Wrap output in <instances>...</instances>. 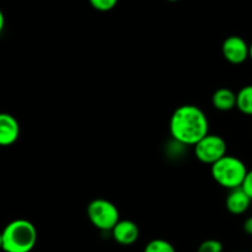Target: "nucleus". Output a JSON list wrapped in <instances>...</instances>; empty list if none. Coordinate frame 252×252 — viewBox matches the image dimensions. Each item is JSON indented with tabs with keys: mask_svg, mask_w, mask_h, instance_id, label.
Wrapping results in <instances>:
<instances>
[{
	"mask_svg": "<svg viewBox=\"0 0 252 252\" xmlns=\"http://www.w3.org/2000/svg\"><path fill=\"white\" fill-rule=\"evenodd\" d=\"M223 56L229 63L241 64L250 58V46L244 38L239 36H230L223 42L221 46Z\"/></svg>",
	"mask_w": 252,
	"mask_h": 252,
	"instance_id": "6",
	"label": "nucleus"
},
{
	"mask_svg": "<svg viewBox=\"0 0 252 252\" xmlns=\"http://www.w3.org/2000/svg\"><path fill=\"white\" fill-rule=\"evenodd\" d=\"M167 1H179V0H167Z\"/></svg>",
	"mask_w": 252,
	"mask_h": 252,
	"instance_id": "20",
	"label": "nucleus"
},
{
	"mask_svg": "<svg viewBox=\"0 0 252 252\" xmlns=\"http://www.w3.org/2000/svg\"><path fill=\"white\" fill-rule=\"evenodd\" d=\"M20 135V125L14 116L0 113V147L12 145Z\"/></svg>",
	"mask_w": 252,
	"mask_h": 252,
	"instance_id": "7",
	"label": "nucleus"
},
{
	"mask_svg": "<svg viewBox=\"0 0 252 252\" xmlns=\"http://www.w3.org/2000/svg\"><path fill=\"white\" fill-rule=\"evenodd\" d=\"M209 130L206 113L194 105L180 106L170 118V133L176 142L185 145H196Z\"/></svg>",
	"mask_w": 252,
	"mask_h": 252,
	"instance_id": "1",
	"label": "nucleus"
},
{
	"mask_svg": "<svg viewBox=\"0 0 252 252\" xmlns=\"http://www.w3.org/2000/svg\"><path fill=\"white\" fill-rule=\"evenodd\" d=\"M241 189L245 191V193L250 197L252 201V170L248 171V175H246L245 180H244V184L241 186Z\"/></svg>",
	"mask_w": 252,
	"mask_h": 252,
	"instance_id": "15",
	"label": "nucleus"
},
{
	"mask_svg": "<svg viewBox=\"0 0 252 252\" xmlns=\"http://www.w3.org/2000/svg\"><path fill=\"white\" fill-rule=\"evenodd\" d=\"M91 6L97 11H110L117 5L118 0H89Z\"/></svg>",
	"mask_w": 252,
	"mask_h": 252,
	"instance_id": "13",
	"label": "nucleus"
},
{
	"mask_svg": "<svg viewBox=\"0 0 252 252\" xmlns=\"http://www.w3.org/2000/svg\"><path fill=\"white\" fill-rule=\"evenodd\" d=\"M212 103L219 111H230L236 107V94L230 89L221 88L213 94Z\"/></svg>",
	"mask_w": 252,
	"mask_h": 252,
	"instance_id": "10",
	"label": "nucleus"
},
{
	"mask_svg": "<svg viewBox=\"0 0 252 252\" xmlns=\"http://www.w3.org/2000/svg\"><path fill=\"white\" fill-rule=\"evenodd\" d=\"M4 26H5V17H4V14H2L1 10H0V32L4 30Z\"/></svg>",
	"mask_w": 252,
	"mask_h": 252,
	"instance_id": "17",
	"label": "nucleus"
},
{
	"mask_svg": "<svg viewBox=\"0 0 252 252\" xmlns=\"http://www.w3.org/2000/svg\"><path fill=\"white\" fill-rule=\"evenodd\" d=\"M248 171L246 165L240 159L230 155H225L211 167L214 181L229 191L243 186Z\"/></svg>",
	"mask_w": 252,
	"mask_h": 252,
	"instance_id": "3",
	"label": "nucleus"
},
{
	"mask_svg": "<svg viewBox=\"0 0 252 252\" xmlns=\"http://www.w3.org/2000/svg\"><path fill=\"white\" fill-rule=\"evenodd\" d=\"M112 236L121 245H132L139 238V228L132 220H120L112 229Z\"/></svg>",
	"mask_w": 252,
	"mask_h": 252,
	"instance_id": "8",
	"label": "nucleus"
},
{
	"mask_svg": "<svg viewBox=\"0 0 252 252\" xmlns=\"http://www.w3.org/2000/svg\"><path fill=\"white\" fill-rule=\"evenodd\" d=\"M1 235L4 252H31L37 243L36 228L26 219L10 221L1 231Z\"/></svg>",
	"mask_w": 252,
	"mask_h": 252,
	"instance_id": "2",
	"label": "nucleus"
},
{
	"mask_svg": "<svg viewBox=\"0 0 252 252\" xmlns=\"http://www.w3.org/2000/svg\"><path fill=\"white\" fill-rule=\"evenodd\" d=\"M0 250H2V235L0 233Z\"/></svg>",
	"mask_w": 252,
	"mask_h": 252,
	"instance_id": "18",
	"label": "nucleus"
},
{
	"mask_svg": "<svg viewBox=\"0 0 252 252\" xmlns=\"http://www.w3.org/2000/svg\"><path fill=\"white\" fill-rule=\"evenodd\" d=\"M88 217L95 228L100 230H112L120 221L117 207L107 199H94L88 206Z\"/></svg>",
	"mask_w": 252,
	"mask_h": 252,
	"instance_id": "4",
	"label": "nucleus"
},
{
	"mask_svg": "<svg viewBox=\"0 0 252 252\" xmlns=\"http://www.w3.org/2000/svg\"><path fill=\"white\" fill-rule=\"evenodd\" d=\"M144 252H176V250L169 241L162 240V239H155L145 246Z\"/></svg>",
	"mask_w": 252,
	"mask_h": 252,
	"instance_id": "12",
	"label": "nucleus"
},
{
	"mask_svg": "<svg viewBox=\"0 0 252 252\" xmlns=\"http://www.w3.org/2000/svg\"><path fill=\"white\" fill-rule=\"evenodd\" d=\"M250 59L252 61V43L250 44Z\"/></svg>",
	"mask_w": 252,
	"mask_h": 252,
	"instance_id": "19",
	"label": "nucleus"
},
{
	"mask_svg": "<svg viewBox=\"0 0 252 252\" xmlns=\"http://www.w3.org/2000/svg\"><path fill=\"white\" fill-rule=\"evenodd\" d=\"M223 251V245L218 240H206L199 245L198 252H221Z\"/></svg>",
	"mask_w": 252,
	"mask_h": 252,
	"instance_id": "14",
	"label": "nucleus"
},
{
	"mask_svg": "<svg viewBox=\"0 0 252 252\" xmlns=\"http://www.w3.org/2000/svg\"><path fill=\"white\" fill-rule=\"evenodd\" d=\"M251 198L245 193L241 187L235 189H230L228 197L225 199V207L229 213L234 216H240L244 214L250 208Z\"/></svg>",
	"mask_w": 252,
	"mask_h": 252,
	"instance_id": "9",
	"label": "nucleus"
},
{
	"mask_svg": "<svg viewBox=\"0 0 252 252\" xmlns=\"http://www.w3.org/2000/svg\"><path fill=\"white\" fill-rule=\"evenodd\" d=\"M194 154L199 161L212 166L226 155V143L219 135L207 134L194 145Z\"/></svg>",
	"mask_w": 252,
	"mask_h": 252,
	"instance_id": "5",
	"label": "nucleus"
},
{
	"mask_svg": "<svg viewBox=\"0 0 252 252\" xmlns=\"http://www.w3.org/2000/svg\"><path fill=\"white\" fill-rule=\"evenodd\" d=\"M244 231L248 235L252 236V217H249L245 221H244Z\"/></svg>",
	"mask_w": 252,
	"mask_h": 252,
	"instance_id": "16",
	"label": "nucleus"
},
{
	"mask_svg": "<svg viewBox=\"0 0 252 252\" xmlns=\"http://www.w3.org/2000/svg\"><path fill=\"white\" fill-rule=\"evenodd\" d=\"M236 107L244 115L252 116V85L244 86L236 94Z\"/></svg>",
	"mask_w": 252,
	"mask_h": 252,
	"instance_id": "11",
	"label": "nucleus"
}]
</instances>
